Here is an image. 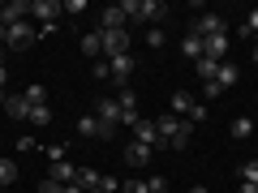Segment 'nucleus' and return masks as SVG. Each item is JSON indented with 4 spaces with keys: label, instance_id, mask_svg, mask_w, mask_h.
I'll return each mask as SVG.
<instances>
[{
    "label": "nucleus",
    "instance_id": "f257e3e1",
    "mask_svg": "<svg viewBox=\"0 0 258 193\" xmlns=\"http://www.w3.org/2000/svg\"><path fill=\"white\" fill-rule=\"evenodd\" d=\"M159 125V138H164V146H189V133H194V125L189 120H181V116H172V112H168V116H159L155 120Z\"/></svg>",
    "mask_w": 258,
    "mask_h": 193
},
{
    "label": "nucleus",
    "instance_id": "f03ea898",
    "mask_svg": "<svg viewBox=\"0 0 258 193\" xmlns=\"http://www.w3.org/2000/svg\"><path fill=\"white\" fill-rule=\"evenodd\" d=\"M120 9H125L129 22H151V26L164 18V5H155V0H125Z\"/></svg>",
    "mask_w": 258,
    "mask_h": 193
},
{
    "label": "nucleus",
    "instance_id": "7ed1b4c3",
    "mask_svg": "<svg viewBox=\"0 0 258 193\" xmlns=\"http://www.w3.org/2000/svg\"><path fill=\"white\" fill-rule=\"evenodd\" d=\"M134 142H142V146H151V150H164L159 125H155V120H147V116H138V120H134Z\"/></svg>",
    "mask_w": 258,
    "mask_h": 193
},
{
    "label": "nucleus",
    "instance_id": "20e7f679",
    "mask_svg": "<svg viewBox=\"0 0 258 193\" xmlns=\"http://www.w3.org/2000/svg\"><path fill=\"white\" fill-rule=\"evenodd\" d=\"M95 116H99V125L108 129V133H116V125H125V112L116 108V99H99L95 103Z\"/></svg>",
    "mask_w": 258,
    "mask_h": 193
},
{
    "label": "nucleus",
    "instance_id": "39448f33",
    "mask_svg": "<svg viewBox=\"0 0 258 193\" xmlns=\"http://www.w3.org/2000/svg\"><path fill=\"white\" fill-rule=\"evenodd\" d=\"M99 35H103V56H108V60L129 52V26L125 30H99Z\"/></svg>",
    "mask_w": 258,
    "mask_h": 193
},
{
    "label": "nucleus",
    "instance_id": "423d86ee",
    "mask_svg": "<svg viewBox=\"0 0 258 193\" xmlns=\"http://www.w3.org/2000/svg\"><path fill=\"white\" fill-rule=\"evenodd\" d=\"M189 35H198V39L207 43V39H215V35H228V30H224V18H220V13H203V18H198V26H194Z\"/></svg>",
    "mask_w": 258,
    "mask_h": 193
},
{
    "label": "nucleus",
    "instance_id": "0eeeda50",
    "mask_svg": "<svg viewBox=\"0 0 258 193\" xmlns=\"http://www.w3.org/2000/svg\"><path fill=\"white\" fill-rule=\"evenodd\" d=\"M56 13H64V5H56V0H30V18H39V26H52Z\"/></svg>",
    "mask_w": 258,
    "mask_h": 193
},
{
    "label": "nucleus",
    "instance_id": "6e6552de",
    "mask_svg": "<svg viewBox=\"0 0 258 193\" xmlns=\"http://www.w3.org/2000/svg\"><path fill=\"white\" fill-rule=\"evenodd\" d=\"M30 18V5L22 0H9V5H0V26H18V22Z\"/></svg>",
    "mask_w": 258,
    "mask_h": 193
},
{
    "label": "nucleus",
    "instance_id": "1a4fd4ad",
    "mask_svg": "<svg viewBox=\"0 0 258 193\" xmlns=\"http://www.w3.org/2000/svg\"><path fill=\"white\" fill-rule=\"evenodd\" d=\"M35 39H39V30L30 26V22H18V26H9V43L5 47H30Z\"/></svg>",
    "mask_w": 258,
    "mask_h": 193
},
{
    "label": "nucleus",
    "instance_id": "9d476101",
    "mask_svg": "<svg viewBox=\"0 0 258 193\" xmlns=\"http://www.w3.org/2000/svg\"><path fill=\"white\" fill-rule=\"evenodd\" d=\"M125 9H120V5H108V9H103L99 13V26H95V30H125Z\"/></svg>",
    "mask_w": 258,
    "mask_h": 193
},
{
    "label": "nucleus",
    "instance_id": "9b49d317",
    "mask_svg": "<svg viewBox=\"0 0 258 193\" xmlns=\"http://www.w3.org/2000/svg\"><path fill=\"white\" fill-rule=\"evenodd\" d=\"M108 69H112V82H116V86H125L129 82V73H134V56H112V60H108Z\"/></svg>",
    "mask_w": 258,
    "mask_h": 193
},
{
    "label": "nucleus",
    "instance_id": "f8f14e48",
    "mask_svg": "<svg viewBox=\"0 0 258 193\" xmlns=\"http://www.w3.org/2000/svg\"><path fill=\"white\" fill-rule=\"evenodd\" d=\"M151 155H155L151 146H142V142H129V150H125V163H129V167H147V163H151Z\"/></svg>",
    "mask_w": 258,
    "mask_h": 193
},
{
    "label": "nucleus",
    "instance_id": "ddd939ff",
    "mask_svg": "<svg viewBox=\"0 0 258 193\" xmlns=\"http://www.w3.org/2000/svg\"><path fill=\"white\" fill-rule=\"evenodd\" d=\"M47 180H56V184H74V180H78V167L69 163V159H60V163H52Z\"/></svg>",
    "mask_w": 258,
    "mask_h": 193
},
{
    "label": "nucleus",
    "instance_id": "4468645a",
    "mask_svg": "<svg viewBox=\"0 0 258 193\" xmlns=\"http://www.w3.org/2000/svg\"><path fill=\"white\" fill-rule=\"evenodd\" d=\"M78 133H82V138H112L108 129L99 125V116H95V112H91V116H82V120H78Z\"/></svg>",
    "mask_w": 258,
    "mask_h": 193
},
{
    "label": "nucleus",
    "instance_id": "2eb2a0df",
    "mask_svg": "<svg viewBox=\"0 0 258 193\" xmlns=\"http://www.w3.org/2000/svg\"><path fill=\"white\" fill-rule=\"evenodd\" d=\"M181 56H185V60H203V56H207V43H203L198 35H185V43H181Z\"/></svg>",
    "mask_w": 258,
    "mask_h": 193
},
{
    "label": "nucleus",
    "instance_id": "dca6fc26",
    "mask_svg": "<svg viewBox=\"0 0 258 193\" xmlns=\"http://www.w3.org/2000/svg\"><path fill=\"white\" fill-rule=\"evenodd\" d=\"M5 112H9V116H18V120H26V116H30L26 94H9V99H5Z\"/></svg>",
    "mask_w": 258,
    "mask_h": 193
},
{
    "label": "nucleus",
    "instance_id": "f3484780",
    "mask_svg": "<svg viewBox=\"0 0 258 193\" xmlns=\"http://www.w3.org/2000/svg\"><path fill=\"white\" fill-rule=\"evenodd\" d=\"M194 64H198V77H203V86H207V82H215V73H220V64H224V60L203 56V60H194Z\"/></svg>",
    "mask_w": 258,
    "mask_h": 193
},
{
    "label": "nucleus",
    "instance_id": "a211bd4d",
    "mask_svg": "<svg viewBox=\"0 0 258 193\" xmlns=\"http://www.w3.org/2000/svg\"><path fill=\"white\" fill-rule=\"evenodd\" d=\"M207 56H211V60H224V56H228V35L207 39Z\"/></svg>",
    "mask_w": 258,
    "mask_h": 193
},
{
    "label": "nucleus",
    "instance_id": "6ab92c4d",
    "mask_svg": "<svg viewBox=\"0 0 258 193\" xmlns=\"http://www.w3.org/2000/svg\"><path fill=\"white\" fill-rule=\"evenodd\" d=\"M82 52L91 56V60H95V56L103 52V35H99V30H91V35H82Z\"/></svg>",
    "mask_w": 258,
    "mask_h": 193
},
{
    "label": "nucleus",
    "instance_id": "aec40b11",
    "mask_svg": "<svg viewBox=\"0 0 258 193\" xmlns=\"http://www.w3.org/2000/svg\"><path fill=\"white\" fill-rule=\"evenodd\" d=\"M189 108H194V94H189V90H176V94H172V116L185 120V112H189Z\"/></svg>",
    "mask_w": 258,
    "mask_h": 193
},
{
    "label": "nucleus",
    "instance_id": "412c9836",
    "mask_svg": "<svg viewBox=\"0 0 258 193\" xmlns=\"http://www.w3.org/2000/svg\"><path fill=\"white\" fill-rule=\"evenodd\" d=\"M232 82H237V64H220V73H215V86H220V90H228Z\"/></svg>",
    "mask_w": 258,
    "mask_h": 193
},
{
    "label": "nucleus",
    "instance_id": "4be33fe9",
    "mask_svg": "<svg viewBox=\"0 0 258 193\" xmlns=\"http://www.w3.org/2000/svg\"><path fill=\"white\" fill-rule=\"evenodd\" d=\"M249 133H254V120H249V116H237V120H232V138H237V142H245Z\"/></svg>",
    "mask_w": 258,
    "mask_h": 193
},
{
    "label": "nucleus",
    "instance_id": "5701e85b",
    "mask_svg": "<svg viewBox=\"0 0 258 193\" xmlns=\"http://www.w3.org/2000/svg\"><path fill=\"white\" fill-rule=\"evenodd\" d=\"M26 120H30V125H52V108H47V103H35Z\"/></svg>",
    "mask_w": 258,
    "mask_h": 193
},
{
    "label": "nucleus",
    "instance_id": "b1692460",
    "mask_svg": "<svg viewBox=\"0 0 258 193\" xmlns=\"http://www.w3.org/2000/svg\"><path fill=\"white\" fill-rule=\"evenodd\" d=\"M13 180H18V163H13V159H0V189L13 184Z\"/></svg>",
    "mask_w": 258,
    "mask_h": 193
},
{
    "label": "nucleus",
    "instance_id": "393cba45",
    "mask_svg": "<svg viewBox=\"0 0 258 193\" xmlns=\"http://www.w3.org/2000/svg\"><path fill=\"white\" fill-rule=\"evenodd\" d=\"M26 103H30V108H35V103H47V86H26Z\"/></svg>",
    "mask_w": 258,
    "mask_h": 193
},
{
    "label": "nucleus",
    "instance_id": "a878e982",
    "mask_svg": "<svg viewBox=\"0 0 258 193\" xmlns=\"http://www.w3.org/2000/svg\"><path fill=\"white\" fill-rule=\"evenodd\" d=\"M185 120H189V125H203V120H207V103H198V99H194V108L185 112Z\"/></svg>",
    "mask_w": 258,
    "mask_h": 193
},
{
    "label": "nucleus",
    "instance_id": "bb28decb",
    "mask_svg": "<svg viewBox=\"0 0 258 193\" xmlns=\"http://www.w3.org/2000/svg\"><path fill=\"white\" fill-rule=\"evenodd\" d=\"M78 184H82V189H99V176H95L91 167H78Z\"/></svg>",
    "mask_w": 258,
    "mask_h": 193
},
{
    "label": "nucleus",
    "instance_id": "cd10ccee",
    "mask_svg": "<svg viewBox=\"0 0 258 193\" xmlns=\"http://www.w3.org/2000/svg\"><path fill=\"white\" fill-rule=\"evenodd\" d=\"M241 180H245V184H258V159H245V167H241Z\"/></svg>",
    "mask_w": 258,
    "mask_h": 193
},
{
    "label": "nucleus",
    "instance_id": "c85d7f7f",
    "mask_svg": "<svg viewBox=\"0 0 258 193\" xmlns=\"http://www.w3.org/2000/svg\"><path fill=\"white\" fill-rule=\"evenodd\" d=\"M241 35H254V39H258V9L245 13V22H241Z\"/></svg>",
    "mask_w": 258,
    "mask_h": 193
},
{
    "label": "nucleus",
    "instance_id": "c756f323",
    "mask_svg": "<svg viewBox=\"0 0 258 193\" xmlns=\"http://www.w3.org/2000/svg\"><path fill=\"white\" fill-rule=\"evenodd\" d=\"M99 193H120V180L116 176H99Z\"/></svg>",
    "mask_w": 258,
    "mask_h": 193
},
{
    "label": "nucleus",
    "instance_id": "7c9ffc66",
    "mask_svg": "<svg viewBox=\"0 0 258 193\" xmlns=\"http://www.w3.org/2000/svg\"><path fill=\"white\" fill-rule=\"evenodd\" d=\"M125 193H151V180H129V184H120Z\"/></svg>",
    "mask_w": 258,
    "mask_h": 193
},
{
    "label": "nucleus",
    "instance_id": "2f4dec72",
    "mask_svg": "<svg viewBox=\"0 0 258 193\" xmlns=\"http://www.w3.org/2000/svg\"><path fill=\"white\" fill-rule=\"evenodd\" d=\"M95 82H112V69H108V60H99V64H95Z\"/></svg>",
    "mask_w": 258,
    "mask_h": 193
},
{
    "label": "nucleus",
    "instance_id": "473e14b6",
    "mask_svg": "<svg viewBox=\"0 0 258 193\" xmlns=\"http://www.w3.org/2000/svg\"><path fill=\"white\" fill-rule=\"evenodd\" d=\"M147 43H151V47H164V30L151 26V30H147Z\"/></svg>",
    "mask_w": 258,
    "mask_h": 193
},
{
    "label": "nucleus",
    "instance_id": "72a5a7b5",
    "mask_svg": "<svg viewBox=\"0 0 258 193\" xmlns=\"http://www.w3.org/2000/svg\"><path fill=\"white\" fill-rule=\"evenodd\" d=\"M64 150H69V146H64V142H56V146H47V159H52V163H60Z\"/></svg>",
    "mask_w": 258,
    "mask_h": 193
},
{
    "label": "nucleus",
    "instance_id": "f704fd0d",
    "mask_svg": "<svg viewBox=\"0 0 258 193\" xmlns=\"http://www.w3.org/2000/svg\"><path fill=\"white\" fill-rule=\"evenodd\" d=\"M39 193H64V184H56V180H43V184H39Z\"/></svg>",
    "mask_w": 258,
    "mask_h": 193
},
{
    "label": "nucleus",
    "instance_id": "c9c22d12",
    "mask_svg": "<svg viewBox=\"0 0 258 193\" xmlns=\"http://www.w3.org/2000/svg\"><path fill=\"white\" fill-rule=\"evenodd\" d=\"M64 193H86V189H82V184L74 180V184H64Z\"/></svg>",
    "mask_w": 258,
    "mask_h": 193
},
{
    "label": "nucleus",
    "instance_id": "e433bc0d",
    "mask_svg": "<svg viewBox=\"0 0 258 193\" xmlns=\"http://www.w3.org/2000/svg\"><path fill=\"white\" fill-rule=\"evenodd\" d=\"M237 193H258V184H245V180H241V189Z\"/></svg>",
    "mask_w": 258,
    "mask_h": 193
},
{
    "label": "nucleus",
    "instance_id": "4c0bfd02",
    "mask_svg": "<svg viewBox=\"0 0 258 193\" xmlns=\"http://www.w3.org/2000/svg\"><path fill=\"white\" fill-rule=\"evenodd\" d=\"M5 77H9V69H5V56H0V86H5Z\"/></svg>",
    "mask_w": 258,
    "mask_h": 193
},
{
    "label": "nucleus",
    "instance_id": "58836bf2",
    "mask_svg": "<svg viewBox=\"0 0 258 193\" xmlns=\"http://www.w3.org/2000/svg\"><path fill=\"white\" fill-rule=\"evenodd\" d=\"M5 43H9V26H0V47H5Z\"/></svg>",
    "mask_w": 258,
    "mask_h": 193
},
{
    "label": "nucleus",
    "instance_id": "ea45409f",
    "mask_svg": "<svg viewBox=\"0 0 258 193\" xmlns=\"http://www.w3.org/2000/svg\"><path fill=\"white\" fill-rule=\"evenodd\" d=\"M189 193H207V184H194V189H189Z\"/></svg>",
    "mask_w": 258,
    "mask_h": 193
},
{
    "label": "nucleus",
    "instance_id": "a19ab883",
    "mask_svg": "<svg viewBox=\"0 0 258 193\" xmlns=\"http://www.w3.org/2000/svg\"><path fill=\"white\" fill-rule=\"evenodd\" d=\"M86 193H99V189H86Z\"/></svg>",
    "mask_w": 258,
    "mask_h": 193
},
{
    "label": "nucleus",
    "instance_id": "79ce46f5",
    "mask_svg": "<svg viewBox=\"0 0 258 193\" xmlns=\"http://www.w3.org/2000/svg\"><path fill=\"white\" fill-rule=\"evenodd\" d=\"M254 60H258V47H254Z\"/></svg>",
    "mask_w": 258,
    "mask_h": 193
},
{
    "label": "nucleus",
    "instance_id": "37998d69",
    "mask_svg": "<svg viewBox=\"0 0 258 193\" xmlns=\"http://www.w3.org/2000/svg\"><path fill=\"white\" fill-rule=\"evenodd\" d=\"M0 108H5V99H0Z\"/></svg>",
    "mask_w": 258,
    "mask_h": 193
}]
</instances>
